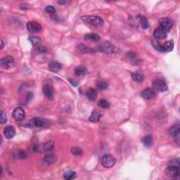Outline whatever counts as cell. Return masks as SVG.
Segmentation results:
<instances>
[{
  "label": "cell",
  "instance_id": "6da1fadb",
  "mask_svg": "<svg viewBox=\"0 0 180 180\" xmlns=\"http://www.w3.org/2000/svg\"><path fill=\"white\" fill-rule=\"evenodd\" d=\"M82 20L87 23L97 27H101L104 23V21L101 18L96 16H85L82 17Z\"/></svg>",
  "mask_w": 180,
  "mask_h": 180
},
{
  "label": "cell",
  "instance_id": "7a4b0ae2",
  "mask_svg": "<svg viewBox=\"0 0 180 180\" xmlns=\"http://www.w3.org/2000/svg\"><path fill=\"white\" fill-rule=\"evenodd\" d=\"M99 50L105 53H117L118 49L109 42H103L98 47Z\"/></svg>",
  "mask_w": 180,
  "mask_h": 180
},
{
  "label": "cell",
  "instance_id": "3957f363",
  "mask_svg": "<svg viewBox=\"0 0 180 180\" xmlns=\"http://www.w3.org/2000/svg\"><path fill=\"white\" fill-rule=\"evenodd\" d=\"M49 125L48 121L40 118V117H33L30 120L27 124V127H45Z\"/></svg>",
  "mask_w": 180,
  "mask_h": 180
},
{
  "label": "cell",
  "instance_id": "277c9868",
  "mask_svg": "<svg viewBox=\"0 0 180 180\" xmlns=\"http://www.w3.org/2000/svg\"><path fill=\"white\" fill-rule=\"evenodd\" d=\"M116 163V160L111 155L106 154L101 158V164L106 168H110L113 167Z\"/></svg>",
  "mask_w": 180,
  "mask_h": 180
},
{
  "label": "cell",
  "instance_id": "5b68a950",
  "mask_svg": "<svg viewBox=\"0 0 180 180\" xmlns=\"http://www.w3.org/2000/svg\"><path fill=\"white\" fill-rule=\"evenodd\" d=\"M153 87L159 92H166L167 90V84L161 79H156L153 82Z\"/></svg>",
  "mask_w": 180,
  "mask_h": 180
},
{
  "label": "cell",
  "instance_id": "8992f818",
  "mask_svg": "<svg viewBox=\"0 0 180 180\" xmlns=\"http://www.w3.org/2000/svg\"><path fill=\"white\" fill-rule=\"evenodd\" d=\"M15 60L11 56H7L1 60V66L4 69H9L14 65Z\"/></svg>",
  "mask_w": 180,
  "mask_h": 180
},
{
  "label": "cell",
  "instance_id": "52a82bcc",
  "mask_svg": "<svg viewBox=\"0 0 180 180\" xmlns=\"http://www.w3.org/2000/svg\"><path fill=\"white\" fill-rule=\"evenodd\" d=\"M42 26L37 21H30L27 23V29L30 33H39L42 30Z\"/></svg>",
  "mask_w": 180,
  "mask_h": 180
},
{
  "label": "cell",
  "instance_id": "ba28073f",
  "mask_svg": "<svg viewBox=\"0 0 180 180\" xmlns=\"http://www.w3.org/2000/svg\"><path fill=\"white\" fill-rule=\"evenodd\" d=\"M12 115H13L14 119L15 120L21 121L25 118L26 113H25L23 108H21V107H17V108H16L14 110Z\"/></svg>",
  "mask_w": 180,
  "mask_h": 180
},
{
  "label": "cell",
  "instance_id": "9c48e42d",
  "mask_svg": "<svg viewBox=\"0 0 180 180\" xmlns=\"http://www.w3.org/2000/svg\"><path fill=\"white\" fill-rule=\"evenodd\" d=\"M179 167L176 166V165H170L165 169V174L167 177H176L179 175Z\"/></svg>",
  "mask_w": 180,
  "mask_h": 180
},
{
  "label": "cell",
  "instance_id": "30bf717a",
  "mask_svg": "<svg viewBox=\"0 0 180 180\" xmlns=\"http://www.w3.org/2000/svg\"><path fill=\"white\" fill-rule=\"evenodd\" d=\"M170 135L174 138V141L179 144V136H180V126L179 124H175L170 127Z\"/></svg>",
  "mask_w": 180,
  "mask_h": 180
},
{
  "label": "cell",
  "instance_id": "8fae6325",
  "mask_svg": "<svg viewBox=\"0 0 180 180\" xmlns=\"http://www.w3.org/2000/svg\"><path fill=\"white\" fill-rule=\"evenodd\" d=\"M160 28L165 30L166 33L169 32L172 27V22L169 18H163L159 21Z\"/></svg>",
  "mask_w": 180,
  "mask_h": 180
},
{
  "label": "cell",
  "instance_id": "7c38bea8",
  "mask_svg": "<svg viewBox=\"0 0 180 180\" xmlns=\"http://www.w3.org/2000/svg\"><path fill=\"white\" fill-rule=\"evenodd\" d=\"M156 93L155 92L154 90L151 88H147L145 89L143 92L141 93V96L142 98H144V99H147V100H150V99H154L156 97Z\"/></svg>",
  "mask_w": 180,
  "mask_h": 180
},
{
  "label": "cell",
  "instance_id": "4fadbf2b",
  "mask_svg": "<svg viewBox=\"0 0 180 180\" xmlns=\"http://www.w3.org/2000/svg\"><path fill=\"white\" fill-rule=\"evenodd\" d=\"M43 91L44 95L45 96L47 99H53V94H54V90L53 88L51 85H45L43 87L42 89Z\"/></svg>",
  "mask_w": 180,
  "mask_h": 180
},
{
  "label": "cell",
  "instance_id": "5bb4252c",
  "mask_svg": "<svg viewBox=\"0 0 180 180\" xmlns=\"http://www.w3.org/2000/svg\"><path fill=\"white\" fill-rule=\"evenodd\" d=\"M4 136L8 139H11L15 136L16 134V129L13 126H7L4 128Z\"/></svg>",
  "mask_w": 180,
  "mask_h": 180
},
{
  "label": "cell",
  "instance_id": "9a60e30c",
  "mask_svg": "<svg viewBox=\"0 0 180 180\" xmlns=\"http://www.w3.org/2000/svg\"><path fill=\"white\" fill-rule=\"evenodd\" d=\"M62 68V65L59 62L55 61V60H52L50 63H49V69L51 72L57 73L60 71Z\"/></svg>",
  "mask_w": 180,
  "mask_h": 180
},
{
  "label": "cell",
  "instance_id": "2e32d148",
  "mask_svg": "<svg viewBox=\"0 0 180 180\" xmlns=\"http://www.w3.org/2000/svg\"><path fill=\"white\" fill-rule=\"evenodd\" d=\"M154 36L156 39H165L167 37V33L159 27L154 30Z\"/></svg>",
  "mask_w": 180,
  "mask_h": 180
},
{
  "label": "cell",
  "instance_id": "e0dca14e",
  "mask_svg": "<svg viewBox=\"0 0 180 180\" xmlns=\"http://www.w3.org/2000/svg\"><path fill=\"white\" fill-rule=\"evenodd\" d=\"M86 96L88 98L89 100L90 101H94L96 100L97 97V90L94 88H90L87 90L86 92Z\"/></svg>",
  "mask_w": 180,
  "mask_h": 180
},
{
  "label": "cell",
  "instance_id": "ac0fdd59",
  "mask_svg": "<svg viewBox=\"0 0 180 180\" xmlns=\"http://www.w3.org/2000/svg\"><path fill=\"white\" fill-rule=\"evenodd\" d=\"M84 38L86 40H91L93 42H99L101 40V37L96 33H87L84 36Z\"/></svg>",
  "mask_w": 180,
  "mask_h": 180
},
{
  "label": "cell",
  "instance_id": "d6986e66",
  "mask_svg": "<svg viewBox=\"0 0 180 180\" xmlns=\"http://www.w3.org/2000/svg\"><path fill=\"white\" fill-rule=\"evenodd\" d=\"M137 18L139 21L141 26H142V28H143V29H147V28H149V24L147 17H145L143 15H139L138 16H137Z\"/></svg>",
  "mask_w": 180,
  "mask_h": 180
},
{
  "label": "cell",
  "instance_id": "ffe728a7",
  "mask_svg": "<svg viewBox=\"0 0 180 180\" xmlns=\"http://www.w3.org/2000/svg\"><path fill=\"white\" fill-rule=\"evenodd\" d=\"M100 117H101V114L99 111L97 110H94L92 111V115L90 117V121L92 122H98L100 120Z\"/></svg>",
  "mask_w": 180,
  "mask_h": 180
},
{
  "label": "cell",
  "instance_id": "44dd1931",
  "mask_svg": "<svg viewBox=\"0 0 180 180\" xmlns=\"http://www.w3.org/2000/svg\"><path fill=\"white\" fill-rule=\"evenodd\" d=\"M132 78L134 81L138 82V83H142L144 81V76L143 73L141 72H134L132 73Z\"/></svg>",
  "mask_w": 180,
  "mask_h": 180
},
{
  "label": "cell",
  "instance_id": "7402d4cb",
  "mask_svg": "<svg viewBox=\"0 0 180 180\" xmlns=\"http://www.w3.org/2000/svg\"><path fill=\"white\" fill-rule=\"evenodd\" d=\"M142 143L144 144V145L147 147H150L153 144V137L152 135L149 134L147 135L144 137L142 139Z\"/></svg>",
  "mask_w": 180,
  "mask_h": 180
},
{
  "label": "cell",
  "instance_id": "603a6c76",
  "mask_svg": "<svg viewBox=\"0 0 180 180\" xmlns=\"http://www.w3.org/2000/svg\"><path fill=\"white\" fill-rule=\"evenodd\" d=\"M56 160H57V157L55 156V155L51 154L44 157L43 161L44 163L47 164V165H50V164L54 163L56 161Z\"/></svg>",
  "mask_w": 180,
  "mask_h": 180
},
{
  "label": "cell",
  "instance_id": "cb8c5ba5",
  "mask_svg": "<svg viewBox=\"0 0 180 180\" xmlns=\"http://www.w3.org/2000/svg\"><path fill=\"white\" fill-rule=\"evenodd\" d=\"M162 46H163L164 52H169V51H172V49H173L174 43L172 41H167Z\"/></svg>",
  "mask_w": 180,
  "mask_h": 180
},
{
  "label": "cell",
  "instance_id": "d4e9b609",
  "mask_svg": "<svg viewBox=\"0 0 180 180\" xmlns=\"http://www.w3.org/2000/svg\"><path fill=\"white\" fill-rule=\"evenodd\" d=\"M86 73L87 68L83 65H80L75 68V74L77 76H83L86 74Z\"/></svg>",
  "mask_w": 180,
  "mask_h": 180
},
{
  "label": "cell",
  "instance_id": "484cf974",
  "mask_svg": "<svg viewBox=\"0 0 180 180\" xmlns=\"http://www.w3.org/2000/svg\"><path fill=\"white\" fill-rule=\"evenodd\" d=\"M78 49H79L80 51H81V52L83 53H94L95 52V51L94 50V49H90V48L87 47L86 46H85L83 44H80L78 46Z\"/></svg>",
  "mask_w": 180,
  "mask_h": 180
},
{
  "label": "cell",
  "instance_id": "4316f807",
  "mask_svg": "<svg viewBox=\"0 0 180 180\" xmlns=\"http://www.w3.org/2000/svg\"><path fill=\"white\" fill-rule=\"evenodd\" d=\"M53 147H54V142L53 141H48L47 142H46L44 144V150L47 152H49L53 149Z\"/></svg>",
  "mask_w": 180,
  "mask_h": 180
},
{
  "label": "cell",
  "instance_id": "83f0119b",
  "mask_svg": "<svg viewBox=\"0 0 180 180\" xmlns=\"http://www.w3.org/2000/svg\"><path fill=\"white\" fill-rule=\"evenodd\" d=\"M28 40L31 42V44L34 46L39 45L41 43V39L36 36H30L28 37Z\"/></svg>",
  "mask_w": 180,
  "mask_h": 180
},
{
  "label": "cell",
  "instance_id": "f1b7e54d",
  "mask_svg": "<svg viewBox=\"0 0 180 180\" xmlns=\"http://www.w3.org/2000/svg\"><path fill=\"white\" fill-rule=\"evenodd\" d=\"M76 177V172H74V171L70 170L68 171V172H65L64 174V178L65 179L70 180V179H73Z\"/></svg>",
  "mask_w": 180,
  "mask_h": 180
},
{
  "label": "cell",
  "instance_id": "f546056e",
  "mask_svg": "<svg viewBox=\"0 0 180 180\" xmlns=\"http://www.w3.org/2000/svg\"><path fill=\"white\" fill-rule=\"evenodd\" d=\"M98 105H99L101 108H104V109H107V108H108L110 107L109 102L106 100V99H101V100H99Z\"/></svg>",
  "mask_w": 180,
  "mask_h": 180
},
{
  "label": "cell",
  "instance_id": "4dcf8cb0",
  "mask_svg": "<svg viewBox=\"0 0 180 180\" xmlns=\"http://www.w3.org/2000/svg\"><path fill=\"white\" fill-rule=\"evenodd\" d=\"M152 44H153V47H154L155 49H156V50L160 51V52H164L163 51V46L160 44L159 42H158V41L156 40H152Z\"/></svg>",
  "mask_w": 180,
  "mask_h": 180
},
{
  "label": "cell",
  "instance_id": "1f68e13d",
  "mask_svg": "<svg viewBox=\"0 0 180 180\" xmlns=\"http://www.w3.org/2000/svg\"><path fill=\"white\" fill-rule=\"evenodd\" d=\"M71 153H72L74 156H78L83 154V151H82V149H80V148L75 147H73L72 149H71Z\"/></svg>",
  "mask_w": 180,
  "mask_h": 180
},
{
  "label": "cell",
  "instance_id": "d6a6232c",
  "mask_svg": "<svg viewBox=\"0 0 180 180\" xmlns=\"http://www.w3.org/2000/svg\"><path fill=\"white\" fill-rule=\"evenodd\" d=\"M97 87L98 88L100 89V90H106L108 88V84L104 81H99L97 83Z\"/></svg>",
  "mask_w": 180,
  "mask_h": 180
},
{
  "label": "cell",
  "instance_id": "836d02e7",
  "mask_svg": "<svg viewBox=\"0 0 180 180\" xmlns=\"http://www.w3.org/2000/svg\"><path fill=\"white\" fill-rule=\"evenodd\" d=\"M0 122H1V124H4L7 122L6 115L4 113L2 110H1V113H0Z\"/></svg>",
  "mask_w": 180,
  "mask_h": 180
},
{
  "label": "cell",
  "instance_id": "e575fe53",
  "mask_svg": "<svg viewBox=\"0 0 180 180\" xmlns=\"http://www.w3.org/2000/svg\"><path fill=\"white\" fill-rule=\"evenodd\" d=\"M45 11L48 14H54L55 11H56V9H55V8L52 6H47L45 8Z\"/></svg>",
  "mask_w": 180,
  "mask_h": 180
},
{
  "label": "cell",
  "instance_id": "d590c367",
  "mask_svg": "<svg viewBox=\"0 0 180 180\" xmlns=\"http://www.w3.org/2000/svg\"><path fill=\"white\" fill-rule=\"evenodd\" d=\"M18 158H26V154L24 151H20V152H18Z\"/></svg>",
  "mask_w": 180,
  "mask_h": 180
},
{
  "label": "cell",
  "instance_id": "8d00e7d4",
  "mask_svg": "<svg viewBox=\"0 0 180 180\" xmlns=\"http://www.w3.org/2000/svg\"><path fill=\"white\" fill-rule=\"evenodd\" d=\"M33 96H34L33 94L32 93V92H29V93L28 94V95H27V99H26L27 102H28V101L31 100V99L33 98Z\"/></svg>",
  "mask_w": 180,
  "mask_h": 180
},
{
  "label": "cell",
  "instance_id": "74e56055",
  "mask_svg": "<svg viewBox=\"0 0 180 180\" xmlns=\"http://www.w3.org/2000/svg\"><path fill=\"white\" fill-rule=\"evenodd\" d=\"M4 47V43H3V41L1 40V47H0V49H2Z\"/></svg>",
  "mask_w": 180,
  "mask_h": 180
}]
</instances>
